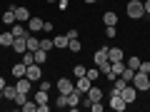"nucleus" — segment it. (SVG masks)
Instances as JSON below:
<instances>
[{
    "label": "nucleus",
    "mask_w": 150,
    "mask_h": 112,
    "mask_svg": "<svg viewBox=\"0 0 150 112\" xmlns=\"http://www.w3.org/2000/svg\"><path fill=\"white\" fill-rule=\"evenodd\" d=\"M120 95H123V100H125V102L130 105V102H135V97H138V90H135V87H133V85L128 82V87H125V90L120 92Z\"/></svg>",
    "instance_id": "obj_10"
},
{
    "label": "nucleus",
    "mask_w": 150,
    "mask_h": 112,
    "mask_svg": "<svg viewBox=\"0 0 150 112\" xmlns=\"http://www.w3.org/2000/svg\"><path fill=\"white\" fill-rule=\"evenodd\" d=\"M23 62H25V65H33V62H35V52L25 50V52H23Z\"/></svg>",
    "instance_id": "obj_31"
},
{
    "label": "nucleus",
    "mask_w": 150,
    "mask_h": 112,
    "mask_svg": "<svg viewBox=\"0 0 150 112\" xmlns=\"http://www.w3.org/2000/svg\"><path fill=\"white\" fill-rule=\"evenodd\" d=\"M75 77H83V75H85V67H83V65H75Z\"/></svg>",
    "instance_id": "obj_39"
},
{
    "label": "nucleus",
    "mask_w": 150,
    "mask_h": 112,
    "mask_svg": "<svg viewBox=\"0 0 150 112\" xmlns=\"http://www.w3.org/2000/svg\"><path fill=\"white\" fill-rule=\"evenodd\" d=\"M83 3H88V5H93V3H98V0H83Z\"/></svg>",
    "instance_id": "obj_47"
},
{
    "label": "nucleus",
    "mask_w": 150,
    "mask_h": 112,
    "mask_svg": "<svg viewBox=\"0 0 150 112\" xmlns=\"http://www.w3.org/2000/svg\"><path fill=\"white\" fill-rule=\"evenodd\" d=\"M25 70H28V65H25V62L13 65V75H15V77H25Z\"/></svg>",
    "instance_id": "obj_20"
},
{
    "label": "nucleus",
    "mask_w": 150,
    "mask_h": 112,
    "mask_svg": "<svg viewBox=\"0 0 150 112\" xmlns=\"http://www.w3.org/2000/svg\"><path fill=\"white\" fill-rule=\"evenodd\" d=\"M55 87H58V92H60V95H70V92L75 90V82L70 80V77H60Z\"/></svg>",
    "instance_id": "obj_4"
},
{
    "label": "nucleus",
    "mask_w": 150,
    "mask_h": 112,
    "mask_svg": "<svg viewBox=\"0 0 150 112\" xmlns=\"http://www.w3.org/2000/svg\"><path fill=\"white\" fill-rule=\"evenodd\" d=\"M45 60H48V50H43V48H38V50H35V62H38V65H43Z\"/></svg>",
    "instance_id": "obj_23"
},
{
    "label": "nucleus",
    "mask_w": 150,
    "mask_h": 112,
    "mask_svg": "<svg viewBox=\"0 0 150 112\" xmlns=\"http://www.w3.org/2000/svg\"><path fill=\"white\" fill-rule=\"evenodd\" d=\"M130 85H133L138 92H145V90L150 87V75H145V72H140V70H135V75H133V80H130Z\"/></svg>",
    "instance_id": "obj_1"
},
{
    "label": "nucleus",
    "mask_w": 150,
    "mask_h": 112,
    "mask_svg": "<svg viewBox=\"0 0 150 112\" xmlns=\"http://www.w3.org/2000/svg\"><path fill=\"white\" fill-rule=\"evenodd\" d=\"M80 95H83L80 90H73V92H70V95H68V107L78 110V105H80Z\"/></svg>",
    "instance_id": "obj_13"
},
{
    "label": "nucleus",
    "mask_w": 150,
    "mask_h": 112,
    "mask_svg": "<svg viewBox=\"0 0 150 112\" xmlns=\"http://www.w3.org/2000/svg\"><path fill=\"white\" fill-rule=\"evenodd\" d=\"M143 5H145V15H150V0H145Z\"/></svg>",
    "instance_id": "obj_45"
},
{
    "label": "nucleus",
    "mask_w": 150,
    "mask_h": 112,
    "mask_svg": "<svg viewBox=\"0 0 150 112\" xmlns=\"http://www.w3.org/2000/svg\"><path fill=\"white\" fill-rule=\"evenodd\" d=\"M23 110H25V112H35V110H38V102H35V100H28L25 105H23Z\"/></svg>",
    "instance_id": "obj_34"
},
{
    "label": "nucleus",
    "mask_w": 150,
    "mask_h": 112,
    "mask_svg": "<svg viewBox=\"0 0 150 112\" xmlns=\"http://www.w3.org/2000/svg\"><path fill=\"white\" fill-rule=\"evenodd\" d=\"M28 30H30V32H40V30H43V20L35 18V15H30V20H28Z\"/></svg>",
    "instance_id": "obj_12"
},
{
    "label": "nucleus",
    "mask_w": 150,
    "mask_h": 112,
    "mask_svg": "<svg viewBox=\"0 0 150 112\" xmlns=\"http://www.w3.org/2000/svg\"><path fill=\"white\" fill-rule=\"evenodd\" d=\"M3 87H5V80H3V77H0V90H3Z\"/></svg>",
    "instance_id": "obj_46"
},
{
    "label": "nucleus",
    "mask_w": 150,
    "mask_h": 112,
    "mask_svg": "<svg viewBox=\"0 0 150 112\" xmlns=\"http://www.w3.org/2000/svg\"><path fill=\"white\" fill-rule=\"evenodd\" d=\"M13 35H15V37H28V35H30V30H28V27H23V25H18V22H13Z\"/></svg>",
    "instance_id": "obj_17"
},
{
    "label": "nucleus",
    "mask_w": 150,
    "mask_h": 112,
    "mask_svg": "<svg viewBox=\"0 0 150 112\" xmlns=\"http://www.w3.org/2000/svg\"><path fill=\"white\" fill-rule=\"evenodd\" d=\"M85 95H88V102H85L88 107H90V102H100V100H103V90H100V87H95V85H93Z\"/></svg>",
    "instance_id": "obj_9"
},
{
    "label": "nucleus",
    "mask_w": 150,
    "mask_h": 112,
    "mask_svg": "<svg viewBox=\"0 0 150 112\" xmlns=\"http://www.w3.org/2000/svg\"><path fill=\"white\" fill-rule=\"evenodd\" d=\"M53 30H55V25H53V22L43 20V32H53Z\"/></svg>",
    "instance_id": "obj_38"
},
{
    "label": "nucleus",
    "mask_w": 150,
    "mask_h": 112,
    "mask_svg": "<svg viewBox=\"0 0 150 112\" xmlns=\"http://www.w3.org/2000/svg\"><path fill=\"white\" fill-rule=\"evenodd\" d=\"M53 43H55V48H68V43H70V40H68V37H65V35H55V40H53Z\"/></svg>",
    "instance_id": "obj_25"
},
{
    "label": "nucleus",
    "mask_w": 150,
    "mask_h": 112,
    "mask_svg": "<svg viewBox=\"0 0 150 112\" xmlns=\"http://www.w3.org/2000/svg\"><path fill=\"white\" fill-rule=\"evenodd\" d=\"M48 3H58V0H48Z\"/></svg>",
    "instance_id": "obj_48"
},
{
    "label": "nucleus",
    "mask_w": 150,
    "mask_h": 112,
    "mask_svg": "<svg viewBox=\"0 0 150 112\" xmlns=\"http://www.w3.org/2000/svg\"><path fill=\"white\" fill-rule=\"evenodd\" d=\"M13 40H15L13 32H0V45L3 48H13Z\"/></svg>",
    "instance_id": "obj_16"
},
{
    "label": "nucleus",
    "mask_w": 150,
    "mask_h": 112,
    "mask_svg": "<svg viewBox=\"0 0 150 112\" xmlns=\"http://www.w3.org/2000/svg\"><path fill=\"white\" fill-rule=\"evenodd\" d=\"M25 40H28V50H30V52H35V50L40 48V40L35 37V32H30V35H28Z\"/></svg>",
    "instance_id": "obj_18"
},
{
    "label": "nucleus",
    "mask_w": 150,
    "mask_h": 112,
    "mask_svg": "<svg viewBox=\"0 0 150 112\" xmlns=\"http://www.w3.org/2000/svg\"><path fill=\"white\" fill-rule=\"evenodd\" d=\"M40 48H43V50H48V52H50V50H55V43L50 40V37H43V40H40Z\"/></svg>",
    "instance_id": "obj_28"
},
{
    "label": "nucleus",
    "mask_w": 150,
    "mask_h": 112,
    "mask_svg": "<svg viewBox=\"0 0 150 112\" xmlns=\"http://www.w3.org/2000/svg\"><path fill=\"white\" fill-rule=\"evenodd\" d=\"M13 102H15V105H25V102H28V92H15V97H13Z\"/></svg>",
    "instance_id": "obj_27"
},
{
    "label": "nucleus",
    "mask_w": 150,
    "mask_h": 112,
    "mask_svg": "<svg viewBox=\"0 0 150 112\" xmlns=\"http://www.w3.org/2000/svg\"><path fill=\"white\" fill-rule=\"evenodd\" d=\"M103 22H105V25H118V15H115V13H110V10H108L105 15H103Z\"/></svg>",
    "instance_id": "obj_22"
},
{
    "label": "nucleus",
    "mask_w": 150,
    "mask_h": 112,
    "mask_svg": "<svg viewBox=\"0 0 150 112\" xmlns=\"http://www.w3.org/2000/svg\"><path fill=\"white\" fill-rule=\"evenodd\" d=\"M108 60H110V62L123 60V50H120V48H108Z\"/></svg>",
    "instance_id": "obj_14"
},
{
    "label": "nucleus",
    "mask_w": 150,
    "mask_h": 112,
    "mask_svg": "<svg viewBox=\"0 0 150 112\" xmlns=\"http://www.w3.org/2000/svg\"><path fill=\"white\" fill-rule=\"evenodd\" d=\"M90 110L93 112H103V105H100V102H90Z\"/></svg>",
    "instance_id": "obj_41"
},
{
    "label": "nucleus",
    "mask_w": 150,
    "mask_h": 112,
    "mask_svg": "<svg viewBox=\"0 0 150 112\" xmlns=\"http://www.w3.org/2000/svg\"><path fill=\"white\" fill-rule=\"evenodd\" d=\"M55 107H68V95H60V92H58V97H55Z\"/></svg>",
    "instance_id": "obj_32"
},
{
    "label": "nucleus",
    "mask_w": 150,
    "mask_h": 112,
    "mask_svg": "<svg viewBox=\"0 0 150 112\" xmlns=\"http://www.w3.org/2000/svg\"><path fill=\"white\" fill-rule=\"evenodd\" d=\"M50 82H45V80H38V90H45V92H50Z\"/></svg>",
    "instance_id": "obj_36"
},
{
    "label": "nucleus",
    "mask_w": 150,
    "mask_h": 112,
    "mask_svg": "<svg viewBox=\"0 0 150 112\" xmlns=\"http://www.w3.org/2000/svg\"><path fill=\"white\" fill-rule=\"evenodd\" d=\"M3 22H5V25L18 22V20H15V13H13V10H5V13H3Z\"/></svg>",
    "instance_id": "obj_26"
},
{
    "label": "nucleus",
    "mask_w": 150,
    "mask_h": 112,
    "mask_svg": "<svg viewBox=\"0 0 150 112\" xmlns=\"http://www.w3.org/2000/svg\"><path fill=\"white\" fill-rule=\"evenodd\" d=\"M65 37H68V40H75V37H78V30H68V32H65Z\"/></svg>",
    "instance_id": "obj_42"
},
{
    "label": "nucleus",
    "mask_w": 150,
    "mask_h": 112,
    "mask_svg": "<svg viewBox=\"0 0 150 112\" xmlns=\"http://www.w3.org/2000/svg\"><path fill=\"white\" fill-rule=\"evenodd\" d=\"M15 92H18L15 85H5V87H3V97H5V100H13V97H15Z\"/></svg>",
    "instance_id": "obj_21"
},
{
    "label": "nucleus",
    "mask_w": 150,
    "mask_h": 112,
    "mask_svg": "<svg viewBox=\"0 0 150 112\" xmlns=\"http://www.w3.org/2000/svg\"><path fill=\"white\" fill-rule=\"evenodd\" d=\"M33 85H35V82H30L28 77H18V82H15L18 92H30V90H33Z\"/></svg>",
    "instance_id": "obj_11"
},
{
    "label": "nucleus",
    "mask_w": 150,
    "mask_h": 112,
    "mask_svg": "<svg viewBox=\"0 0 150 112\" xmlns=\"http://www.w3.org/2000/svg\"><path fill=\"white\" fill-rule=\"evenodd\" d=\"M110 107H112L115 112H123L125 107H128V102L123 100V95H118V92H112V95H110Z\"/></svg>",
    "instance_id": "obj_7"
},
{
    "label": "nucleus",
    "mask_w": 150,
    "mask_h": 112,
    "mask_svg": "<svg viewBox=\"0 0 150 112\" xmlns=\"http://www.w3.org/2000/svg\"><path fill=\"white\" fill-rule=\"evenodd\" d=\"M50 110V105H48V102H43V105H38V112H48Z\"/></svg>",
    "instance_id": "obj_43"
},
{
    "label": "nucleus",
    "mask_w": 150,
    "mask_h": 112,
    "mask_svg": "<svg viewBox=\"0 0 150 112\" xmlns=\"http://www.w3.org/2000/svg\"><path fill=\"white\" fill-rule=\"evenodd\" d=\"M10 10L15 13V20L18 22H28V20H30V10H28L25 5H10Z\"/></svg>",
    "instance_id": "obj_5"
},
{
    "label": "nucleus",
    "mask_w": 150,
    "mask_h": 112,
    "mask_svg": "<svg viewBox=\"0 0 150 112\" xmlns=\"http://www.w3.org/2000/svg\"><path fill=\"white\" fill-rule=\"evenodd\" d=\"M85 75H88V77H90L93 82H95V80H98V77H100L103 72H100V70H98V65H95V67H90V70H85Z\"/></svg>",
    "instance_id": "obj_29"
},
{
    "label": "nucleus",
    "mask_w": 150,
    "mask_h": 112,
    "mask_svg": "<svg viewBox=\"0 0 150 112\" xmlns=\"http://www.w3.org/2000/svg\"><path fill=\"white\" fill-rule=\"evenodd\" d=\"M80 48H83V45H80V40H78V37L68 43V50H73V52H80Z\"/></svg>",
    "instance_id": "obj_33"
},
{
    "label": "nucleus",
    "mask_w": 150,
    "mask_h": 112,
    "mask_svg": "<svg viewBox=\"0 0 150 112\" xmlns=\"http://www.w3.org/2000/svg\"><path fill=\"white\" fill-rule=\"evenodd\" d=\"M58 8H60V10H65V8H68V0H58Z\"/></svg>",
    "instance_id": "obj_44"
},
{
    "label": "nucleus",
    "mask_w": 150,
    "mask_h": 112,
    "mask_svg": "<svg viewBox=\"0 0 150 112\" xmlns=\"http://www.w3.org/2000/svg\"><path fill=\"white\" fill-rule=\"evenodd\" d=\"M105 35L108 37H115V35H118V27H115V25H108L105 27Z\"/></svg>",
    "instance_id": "obj_35"
},
{
    "label": "nucleus",
    "mask_w": 150,
    "mask_h": 112,
    "mask_svg": "<svg viewBox=\"0 0 150 112\" xmlns=\"http://www.w3.org/2000/svg\"><path fill=\"white\" fill-rule=\"evenodd\" d=\"M140 62H143L140 57H128V60H125V65H128L130 70H138V67H140Z\"/></svg>",
    "instance_id": "obj_30"
},
{
    "label": "nucleus",
    "mask_w": 150,
    "mask_h": 112,
    "mask_svg": "<svg viewBox=\"0 0 150 112\" xmlns=\"http://www.w3.org/2000/svg\"><path fill=\"white\" fill-rule=\"evenodd\" d=\"M125 87H128V80H125V77H118V80H115V87H112V92H118V95H120Z\"/></svg>",
    "instance_id": "obj_24"
},
{
    "label": "nucleus",
    "mask_w": 150,
    "mask_h": 112,
    "mask_svg": "<svg viewBox=\"0 0 150 112\" xmlns=\"http://www.w3.org/2000/svg\"><path fill=\"white\" fill-rule=\"evenodd\" d=\"M140 72H145V75H150V62H140Z\"/></svg>",
    "instance_id": "obj_40"
},
{
    "label": "nucleus",
    "mask_w": 150,
    "mask_h": 112,
    "mask_svg": "<svg viewBox=\"0 0 150 112\" xmlns=\"http://www.w3.org/2000/svg\"><path fill=\"white\" fill-rule=\"evenodd\" d=\"M13 48H15V52H25V50H28V40H25V37H15V40H13Z\"/></svg>",
    "instance_id": "obj_15"
},
{
    "label": "nucleus",
    "mask_w": 150,
    "mask_h": 112,
    "mask_svg": "<svg viewBox=\"0 0 150 112\" xmlns=\"http://www.w3.org/2000/svg\"><path fill=\"white\" fill-rule=\"evenodd\" d=\"M25 77H28L30 82H38V80H43V70H40V65H38V62L28 65V70H25Z\"/></svg>",
    "instance_id": "obj_3"
},
{
    "label": "nucleus",
    "mask_w": 150,
    "mask_h": 112,
    "mask_svg": "<svg viewBox=\"0 0 150 112\" xmlns=\"http://www.w3.org/2000/svg\"><path fill=\"white\" fill-rule=\"evenodd\" d=\"M123 70H125V62H123V60L110 62V72H108V77H110V80H115V77H120V75H123Z\"/></svg>",
    "instance_id": "obj_8"
},
{
    "label": "nucleus",
    "mask_w": 150,
    "mask_h": 112,
    "mask_svg": "<svg viewBox=\"0 0 150 112\" xmlns=\"http://www.w3.org/2000/svg\"><path fill=\"white\" fill-rule=\"evenodd\" d=\"M98 70H100L103 75H108V72H110V60H108V62H103V65H98Z\"/></svg>",
    "instance_id": "obj_37"
},
{
    "label": "nucleus",
    "mask_w": 150,
    "mask_h": 112,
    "mask_svg": "<svg viewBox=\"0 0 150 112\" xmlns=\"http://www.w3.org/2000/svg\"><path fill=\"white\" fill-rule=\"evenodd\" d=\"M93 85H95V82H93L90 77H88V75H83V77H75V90H80L83 95H85V92L90 90Z\"/></svg>",
    "instance_id": "obj_6"
},
{
    "label": "nucleus",
    "mask_w": 150,
    "mask_h": 112,
    "mask_svg": "<svg viewBox=\"0 0 150 112\" xmlns=\"http://www.w3.org/2000/svg\"><path fill=\"white\" fill-rule=\"evenodd\" d=\"M125 13H128L133 20H140V18H145V5L140 0H130L128 5H125Z\"/></svg>",
    "instance_id": "obj_2"
},
{
    "label": "nucleus",
    "mask_w": 150,
    "mask_h": 112,
    "mask_svg": "<svg viewBox=\"0 0 150 112\" xmlns=\"http://www.w3.org/2000/svg\"><path fill=\"white\" fill-rule=\"evenodd\" d=\"M103 62H108V48H100L95 52V65H103Z\"/></svg>",
    "instance_id": "obj_19"
}]
</instances>
